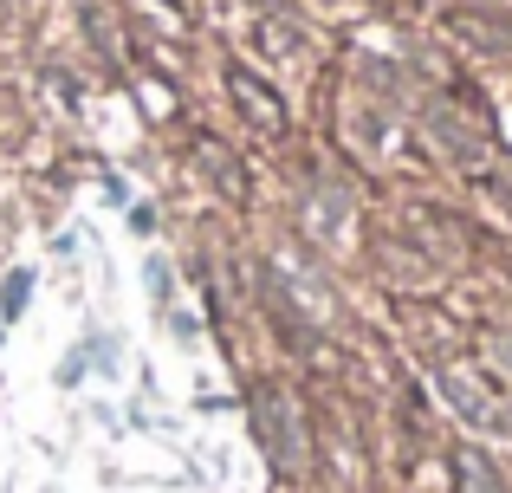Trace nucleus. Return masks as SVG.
Wrapping results in <instances>:
<instances>
[{
  "instance_id": "f257e3e1",
  "label": "nucleus",
  "mask_w": 512,
  "mask_h": 493,
  "mask_svg": "<svg viewBox=\"0 0 512 493\" xmlns=\"http://www.w3.org/2000/svg\"><path fill=\"white\" fill-rule=\"evenodd\" d=\"M253 429H260V448L273 455L279 474H305V416L279 383L253 390Z\"/></svg>"
},
{
  "instance_id": "f03ea898",
  "label": "nucleus",
  "mask_w": 512,
  "mask_h": 493,
  "mask_svg": "<svg viewBox=\"0 0 512 493\" xmlns=\"http://www.w3.org/2000/svg\"><path fill=\"white\" fill-rule=\"evenodd\" d=\"M441 396L454 403V416L461 422H474V429H512V409L500 403V396L487 390V383L474 377V370H461V364H441Z\"/></svg>"
},
{
  "instance_id": "7ed1b4c3",
  "label": "nucleus",
  "mask_w": 512,
  "mask_h": 493,
  "mask_svg": "<svg viewBox=\"0 0 512 493\" xmlns=\"http://www.w3.org/2000/svg\"><path fill=\"white\" fill-rule=\"evenodd\" d=\"M227 98L240 104V117H247L253 130H266V137H279V130H286V104H279V91L260 85L247 65H227Z\"/></svg>"
},
{
  "instance_id": "20e7f679",
  "label": "nucleus",
  "mask_w": 512,
  "mask_h": 493,
  "mask_svg": "<svg viewBox=\"0 0 512 493\" xmlns=\"http://www.w3.org/2000/svg\"><path fill=\"white\" fill-rule=\"evenodd\" d=\"M195 156H201V169H208V176L221 182L227 202H240V195H247V176H240V163H234V150H227V143L201 137V143H195Z\"/></svg>"
},
{
  "instance_id": "39448f33",
  "label": "nucleus",
  "mask_w": 512,
  "mask_h": 493,
  "mask_svg": "<svg viewBox=\"0 0 512 493\" xmlns=\"http://www.w3.org/2000/svg\"><path fill=\"white\" fill-rule=\"evenodd\" d=\"M454 487H461V493H512L500 481V468H493L480 448H461V455H454Z\"/></svg>"
},
{
  "instance_id": "423d86ee",
  "label": "nucleus",
  "mask_w": 512,
  "mask_h": 493,
  "mask_svg": "<svg viewBox=\"0 0 512 493\" xmlns=\"http://www.w3.org/2000/svg\"><path fill=\"white\" fill-rule=\"evenodd\" d=\"M26 299H33V273H7V286H0V312L20 318V312H26Z\"/></svg>"
},
{
  "instance_id": "0eeeda50",
  "label": "nucleus",
  "mask_w": 512,
  "mask_h": 493,
  "mask_svg": "<svg viewBox=\"0 0 512 493\" xmlns=\"http://www.w3.org/2000/svg\"><path fill=\"white\" fill-rule=\"evenodd\" d=\"M143 279H150V299H156V305H169V292H175V273H169V266H163V260H150V266H143Z\"/></svg>"
}]
</instances>
